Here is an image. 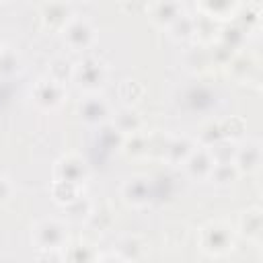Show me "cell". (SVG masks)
I'll list each match as a JSON object with an SVG mask.
<instances>
[{
	"instance_id": "cell-1",
	"label": "cell",
	"mask_w": 263,
	"mask_h": 263,
	"mask_svg": "<svg viewBox=\"0 0 263 263\" xmlns=\"http://www.w3.org/2000/svg\"><path fill=\"white\" fill-rule=\"evenodd\" d=\"M105 76H107V70H105L103 62H99V60H95V58H84V60H80V62L72 68V78H74L82 88H86V90H90V92L97 90V88L103 84Z\"/></svg>"
},
{
	"instance_id": "cell-2",
	"label": "cell",
	"mask_w": 263,
	"mask_h": 263,
	"mask_svg": "<svg viewBox=\"0 0 263 263\" xmlns=\"http://www.w3.org/2000/svg\"><path fill=\"white\" fill-rule=\"evenodd\" d=\"M66 226L58 220H43L33 228V240L39 249H62L66 247Z\"/></svg>"
},
{
	"instance_id": "cell-3",
	"label": "cell",
	"mask_w": 263,
	"mask_h": 263,
	"mask_svg": "<svg viewBox=\"0 0 263 263\" xmlns=\"http://www.w3.org/2000/svg\"><path fill=\"white\" fill-rule=\"evenodd\" d=\"M62 33H64V41L76 51L86 49L95 41V27L90 25V21L82 16H72L68 25L62 29Z\"/></svg>"
},
{
	"instance_id": "cell-4",
	"label": "cell",
	"mask_w": 263,
	"mask_h": 263,
	"mask_svg": "<svg viewBox=\"0 0 263 263\" xmlns=\"http://www.w3.org/2000/svg\"><path fill=\"white\" fill-rule=\"evenodd\" d=\"M232 236L224 224H208L201 232V249L210 255H222L230 249Z\"/></svg>"
},
{
	"instance_id": "cell-5",
	"label": "cell",
	"mask_w": 263,
	"mask_h": 263,
	"mask_svg": "<svg viewBox=\"0 0 263 263\" xmlns=\"http://www.w3.org/2000/svg\"><path fill=\"white\" fill-rule=\"evenodd\" d=\"M33 99L37 105L45 109H53L64 99V84L55 82L53 78H41L33 88Z\"/></svg>"
},
{
	"instance_id": "cell-6",
	"label": "cell",
	"mask_w": 263,
	"mask_h": 263,
	"mask_svg": "<svg viewBox=\"0 0 263 263\" xmlns=\"http://www.w3.org/2000/svg\"><path fill=\"white\" fill-rule=\"evenodd\" d=\"M84 177H86V166H84L82 158H78L74 154H68L62 160H58V164H55V181L80 185L84 181Z\"/></svg>"
},
{
	"instance_id": "cell-7",
	"label": "cell",
	"mask_w": 263,
	"mask_h": 263,
	"mask_svg": "<svg viewBox=\"0 0 263 263\" xmlns=\"http://www.w3.org/2000/svg\"><path fill=\"white\" fill-rule=\"evenodd\" d=\"M78 115H80V119H84L86 123H101V121H105L107 117H109V103L103 99V97H99V95H88L82 103H80V107H78Z\"/></svg>"
},
{
	"instance_id": "cell-8",
	"label": "cell",
	"mask_w": 263,
	"mask_h": 263,
	"mask_svg": "<svg viewBox=\"0 0 263 263\" xmlns=\"http://www.w3.org/2000/svg\"><path fill=\"white\" fill-rule=\"evenodd\" d=\"M72 16H74V14H72V8H70V4H66V2H45V4L41 6V18H43V23H45L47 27H51V29L62 31V29L68 25V21H70Z\"/></svg>"
},
{
	"instance_id": "cell-9",
	"label": "cell",
	"mask_w": 263,
	"mask_h": 263,
	"mask_svg": "<svg viewBox=\"0 0 263 263\" xmlns=\"http://www.w3.org/2000/svg\"><path fill=\"white\" fill-rule=\"evenodd\" d=\"M148 10H150V16L154 23L166 25V27H171L183 14L181 4H177V2H154L148 6Z\"/></svg>"
},
{
	"instance_id": "cell-10",
	"label": "cell",
	"mask_w": 263,
	"mask_h": 263,
	"mask_svg": "<svg viewBox=\"0 0 263 263\" xmlns=\"http://www.w3.org/2000/svg\"><path fill=\"white\" fill-rule=\"evenodd\" d=\"M185 166L193 177H208L214 168V160L208 150H193L185 160Z\"/></svg>"
},
{
	"instance_id": "cell-11",
	"label": "cell",
	"mask_w": 263,
	"mask_h": 263,
	"mask_svg": "<svg viewBox=\"0 0 263 263\" xmlns=\"http://www.w3.org/2000/svg\"><path fill=\"white\" fill-rule=\"evenodd\" d=\"M64 249H66V255H64V261L66 263H95L97 261L95 249L88 242H84V240L70 242Z\"/></svg>"
},
{
	"instance_id": "cell-12",
	"label": "cell",
	"mask_w": 263,
	"mask_h": 263,
	"mask_svg": "<svg viewBox=\"0 0 263 263\" xmlns=\"http://www.w3.org/2000/svg\"><path fill=\"white\" fill-rule=\"evenodd\" d=\"M148 193H150L148 183H146V179H142V177H134V179H129V181L123 185V197H125V201L134 203V205L146 203V201H148Z\"/></svg>"
},
{
	"instance_id": "cell-13",
	"label": "cell",
	"mask_w": 263,
	"mask_h": 263,
	"mask_svg": "<svg viewBox=\"0 0 263 263\" xmlns=\"http://www.w3.org/2000/svg\"><path fill=\"white\" fill-rule=\"evenodd\" d=\"M113 125H115L117 132L134 136V134L140 132V127H142V119H140V115H138L134 109H121V111L113 117Z\"/></svg>"
},
{
	"instance_id": "cell-14",
	"label": "cell",
	"mask_w": 263,
	"mask_h": 263,
	"mask_svg": "<svg viewBox=\"0 0 263 263\" xmlns=\"http://www.w3.org/2000/svg\"><path fill=\"white\" fill-rule=\"evenodd\" d=\"M193 144L189 142V138H175L164 146V154L168 160L173 162H185L189 158V154L193 152Z\"/></svg>"
},
{
	"instance_id": "cell-15",
	"label": "cell",
	"mask_w": 263,
	"mask_h": 263,
	"mask_svg": "<svg viewBox=\"0 0 263 263\" xmlns=\"http://www.w3.org/2000/svg\"><path fill=\"white\" fill-rule=\"evenodd\" d=\"M236 4H228V2H201L199 4V10L203 16L208 18H224V16H230L234 12Z\"/></svg>"
},
{
	"instance_id": "cell-16",
	"label": "cell",
	"mask_w": 263,
	"mask_h": 263,
	"mask_svg": "<svg viewBox=\"0 0 263 263\" xmlns=\"http://www.w3.org/2000/svg\"><path fill=\"white\" fill-rule=\"evenodd\" d=\"M257 164H259V150H257V146H245L236 154V166L240 171H253Z\"/></svg>"
},
{
	"instance_id": "cell-17",
	"label": "cell",
	"mask_w": 263,
	"mask_h": 263,
	"mask_svg": "<svg viewBox=\"0 0 263 263\" xmlns=\"http://www.w3.org/2000/svg\"><path fill=\"white\" fill-rule=\"evenodd\" d=\"M171 31H173V37L177 39H187L195 33V18H191L189 14H181L173 25H171Z\"/></svg>"
},
{
	"instance_id": "cell-18",
	"label": "cell",
	"mask_w": 263,
	"mask_h": 263,
	"mask_svg": "<svg viewBox=\"0 0 263 263\" xmlns=\"http://www.w3.org/2000/svg\"><path fill=\"white\" fill-rule=\"evenodd\" d=\"M18 68V58L10 47L0 49V74H12Z\"/></svg>"
},
{
	"instance_id": "cell-19",
	"label": "cell",
	"mask_w": 263,
	"mask_h": 263,
	"mask_svg": "<svg viewBox=\"0 0 263 263\" xmlns=\"http://www.w3.org/2000/svg\"><path fill=\"white\" fill-rule=\"evenodd\" d=\"M210 177H212L214 181H218V183H228V181L234 177V168H232L230 164H226V162H222V164H214Z\"/></svg>"
},
{
	"instance_id": "cell-20",
	"label": "cell",
	"mask_w": 263,
	"mask_h": 263,
	"mask_svg": "<svg viewBox=\"0 0 263 263\" xmlns=\"http://www.w3.org/2000/svg\"><path fill=\"white\" fill-rule=\"evenodd\" d=\"M8 195H10V185H8L6 179L0 177V203H4L8 199Z\"/></svg>"
},
{
	"instance_id": "cell-21",
	"label": "cell",
	"mask_w": 263,
	"mask_h": 263,
	"mask_svg": "<svg viewBox=\"0 0 263 263\" xmlns=\"http://www.w3.org/2000/svg\"><path fill=\"white\" fill-rule=\"evenodd\" d=\"M97 263H127L125 259H121L119 255H105L101 259H97Z\"/></svg>"
}]
</instances>
